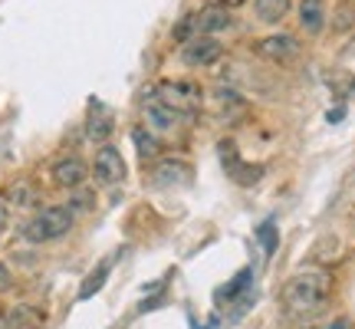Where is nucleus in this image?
<instances>
[{"mask_svg":"<svg viewBox=\"0 0 355 329\" xmlns=\"http://www.w3.org/2000/svg\"><path fill=\"white\" fill-rule=\"evenodd\" d=\"M332 296V277L326 270H296L283 287V306L293 317H313Z\"/></svg>","mask_w":355,"mask_h":329,"instance_id":"1","label":"nucleus"},{"mask_svg":"<svg viewBox=\"0 0 355 329\" xmlns=\"http://www.w3.org/2000/svg\"><path fill=\"white\" fill-rule=\"evenodd\" d=\"M73 211L66 204H50V208H40L37 214L30 217L24 224V237L30 244H50V241H60L73 230Z\"/></svg>","mask_w":355,"mask_h":329,"instance_id":"2","label":"nucleus"},{"mask_svg":"<svg viewBox=\"0 0 355 329\" xmlns=\"http://www.w3.org/2000/svg\"><path fill=\"white\" fill-rule=\"evenodd\" d=\"M89 175L96 178V185H102V188H115V185H122L125 175H128L122 152H119L115 145H99V152H96V158H92Z\"/></svg>","mask_w":355,"mask_h":329,"instance_id":"3","label":"nucleus"},{"mask_svg":"<svg viewBox=\"0 0 355 329\" xmlns=\"http://www.w3.org/2000/svg\"><path fill=\"white\" fill-rule=\"evenodd\" d=\"M155 96L165 102L168 109H175L178 115H194L201 109V89L194 86V83H158L155 86Z\"/></svg>","mask_w":355,"mask_h":329,"instance_id":"4","label":"nucleus"},{"mask_svg":"<svg viewBox=\"0 0 355 329\" xmlns=\"http://www.w3.org/2000/svg\"><path fill=\"white\" fill-rule=\"evenodd\" d=\"M254 50H257V56H263V60H270V63L286 66L300 56L303 47H300V40L293 37V33H270V37H263L260 43H257Z\"/></svg>","mask_w":355,"mask_h":329,"instance_id":"5","label":"nucleus"},{"mask_svg":"<svg viewBox=\"0 0 355 329\" xmlns=\"http://www.w3.org/2000/svg\"><path fill=\"white\" fill-rule=\"evenodd\" d=\"M220 53H224V47L214 37H191L181 47V63L191 69H204V66H214L220 60Z\"/></svg>","mask_w":355,"mask_h":329,"instance_id":"6","label":"nucleus"},{"mask_svg":"<svg viewBox=\"0 0 355 329\" xmlns=\"http://www.w3.org/2000/svg\"><path fill=\"white\" fill-rule=\"evenodd\" d=\"M86 178H89V164L79 155H66L50 168V181L63 191H79L86 185Z\"/></svg>","mask_w":355,"mask_h":329,"instance_id":"7","label":"nucleus"},{"mask_svg":"<svg viewBox=\"0 0 355 329\" xmlns=\"http://www.w3.org/2000/svg\"><path fill=\"white\" fill-rule=\"evenodd\" d=\"M141 112H145V122H148V128H152L155 135H171L178 128V122H181V115H178L175 109H168L155 92L141 99Z\"/></svg>","mask_w":355,"mask_h":329,"instance_id":"8","label":"nucleus"},{"mask_svg":"<svg viewBox=\"0 0 355 329\" xmlns=\"http://www.w3.org/2000/svg\"><path fill=\"white\" fill-rule=\"evenodd\" d=\"M191 181V164L184 158H158L152 164V185L155 188H181Z\"/></svg>","mask_w":355,"mask_h":329,"instance_id":"9","label":"nucleus"},{"mask_svg":"<svg viewBox=\"0 0 355 329\" xmlns=\"http://www.w3.org/2000/svg\"><path fill=\"white\" fill-rule=\"evenodd\" d=\"M220 158H224V168H227V178H234L237 185H257L260 181V175H263V168L260 164H247L241 162V155H237V149H234V142H224L220 145Z\"/></svg>","mask_w":355,"mask_h":329,"instance_id":"10","label":"nucleus"},{"mask_svg":"<svg viewBox=\"0 0 355 329\" xmlns=\"http://www.w3.org/2000/svg\"><path fill=\"white\" fill-rule=\"evenodd\" d=\"M230 26H234V17H230L227 7L211 3V7H204L201 13H194V33H198V37H217V33H224Z\"/></svg>","mask_w":355,"mask_h":329,"instance_id":"11","label":"nucleus"},{"mask_svg":"<svg viewBox=\"0 0 355 329\" xmlns=\"http://www.w3.org/2000/svg\"><path fill=\"white\" fill-rule=\"evenodd\" d=\"M300 26L309 37L326 30V0H300Z\"/></svg>","mask_w":355,"mask_h":329,"instance_id":"12","label":"nucleus"},{"mask_svg":"<svg viewBox=\"0 0 355 329\" xmlns=\"http://www.w3.org/2000/svg\"><path fill=\"white\" fill-rule=\"evenodd\" d=\"M112 128H115L112 112H105L99 102H92V115H89V122H86L89 142H99V145H105V139L112 135Z\"/></svg>","mask_w":355,"mask_h":329,"instance_id":"13","label":"nucleus"},{"mask_svg":"<svg viewBox=\"0 0 355 329\" xmlns=\"http://www.w3.org/2000/svg\"><path fill=\"white\" fill-rule=\"evenodd\" d=\"M132 145H135V152H139L141 162H158L162 139H158L148 126H135V128H132Z\"/></svg>","mask_w":355,"mask_h":329,"instance_id":"14","label":"nucleus"},{"mask_svg":"<svg viewBox=\"0 0 355 329\" xmlns=\"http://www.w3.org/2000/svg\"><path fill=\"white\" fill-rule=\"evenodd\" d=\"M112 264H115V257H105L92 273H89L86 280H83V287H79V293H76V300H92L96 293L105 287V280H109V273H112Z\"/></svg>","mask_w":355,"mask_h":329,"instance_id":"15","label":"nucleus"},{"mask_svg":"<svg viewBox=\"0 0 355 329\" xmlns=\"http://www.w3.org/2000/svg\"><path fill=\"white\" fill-rule=\"evenodd\" d=\"M3 201H7V204H17V208H33V204H37V188H33V181L17 178L13 185H7Z\"/></svg>","mask_w":355,"mask_h":329,"instance_id":"16","label":"nucleus"},{"mask_svg":"<svg viewBox=\"0 0 355 329\" xmlns=\"http://www.w3.org/2000/svg\"><path fill=\"white\" fill-rule=\"evenodd\" d=\"M254 13L260 24H279L290 13V0H254Z\"/></svg>","mask_w":355,"mask_h":329,"instance_id":"17","label":"nucleus"},{"mask_svg":"<svg viewBox=\"0 0 355 329\" xmlns=\"http://www.w3.org/2000/svg\"><path fill=\"white\" fill-rule=\"evenodd\" d=\"M3 319H7V326L10 329H40L43 326V317H40L33 306H13Z\"/></svg>","mask_w":355,"mask_h":329,"instance_id":"18","label":"nucleus"},{"mask_svg":"<svg viewBox=\"0 0 355 329\" xmlns=\"http://www.w3.org/2000/svg\"><path fill=\"white\" fill-rule=\"evenodd\" d=\"M250 280H254V270H250V267H243V270H237V273L230 277V283H227V287H224L220 293H217V296L234 303V300H237L243 290H250Z\"/></svg>","mask_w":355,"mask_h":329,"instance_id":"19","label":"nucleus"},{"mask_svg":"<svg viewBox=\"0 0 355 329\" xmlns=\"http://www.w3.org/2000/svg\"><path fill=\"white\" fill-rule=\"evenodd\" d=\"M257 241L263 244V253L266 257H273V251H277V244H279V230L273 221H263L260 228H257Z\"/></svg>","mask_w":355,"mask_h":329,"instance_id":"20","label":"nucleus"},{"mask_svg":"<svg viewBox=\"0 0 355 329\" xmlns=\"http://www.w3.org/2000/svg\"><path fill=\"white\" fill-rule=\"evenodd\" d=\"M92 204H96V198H92V194H76V198H73V208H69V211H92Z\"/></svg>","mask_w":355,"mask_h":329,"instance_id":"21","label":"nucleus"},{"mask_svg":"<svg viewBox=\"0 0 355 329\" xmlns=\"http://www.w3.org/2000/svg\"><path fill=\"white\" fill-rule=\"evenodd\" d=\"M13 287V273H10V267L0 260V293H7Z\"/></svg>","mask_w":355,"mask_h":329,"instance_id":"22","label":"nucleus"},{"mask_svg":"<svg viewBox=\"0 0 355 329\" xmlns=\"http://www.w3.org/2000/svg\"><path fill=\"white\" fill-rule=\"evenodd\" d=\"M7 221H10V211H7V201L0 198V234L7 230Z\"/></svg>","mask_w":355,"mask_h":329,"instance_id":"23","label":"nucleus"},{"mask_svg":"<svg viewBox=\"0 0 355 329\" xmlns=\"http://www.w3.org/2000/svg\"><path fill=\"white\" fill-rule=\"evenodd\" d=\"M313 329H349V319H332V323H322V326H313Z\"/></svg>","mask_w":355,"mask_h":329,"instance_id":"24","label":"nucleus"},{"mask_svg":"<svg viewBox=\"0 0 355 329\" xmlns=\"http://www.w3.org/2000/svg\"><path fill=\"white\" fill-rule=\"evenodd\" d=\"M214 3H217V7H227V10H230V7H241V3H247V0H214Z\"/></svg>","mask_w":355,"mask_h":329,"instance_id":"25","label":"nucleus"},{"mask_svg":"<svg viewBox=\"0 0 355 329\" xmlns=\"http://www.w3.org/2000/svg\"><path fill=\"white\" fill-rule=\"evenodd\" d=\"M343 115H345V109H332V112H329V122H339Z\"/></svg>","mask_w":355,"mask_h":329,"instance_id":"26","label":"nucleus"},{"mask_svg":"<svg viewBox=\"0 0 355 329\" xmlns=\"http://www.w3.org/2000/svg\"><path fill=\"white\" fill-rule=\"evenodd\" d=\"M0 329H10V326H7V319H3V317H0Z\"/></svg>","mask_w":355,"mask_h":329,"instance_id":"27","label":"nucleus"}]
</instances>
